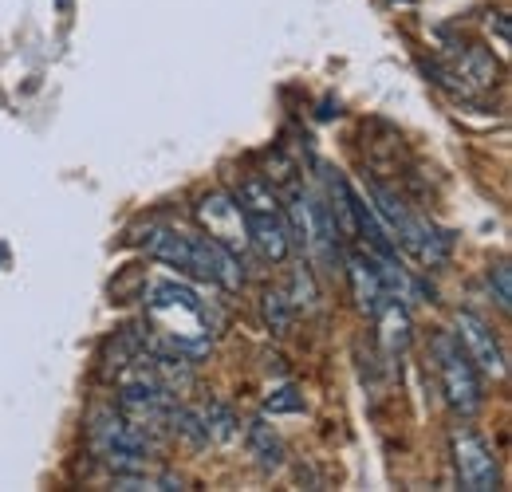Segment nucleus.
<instances>
[{
  "label": "nucleus",
  "mask_w": 512,
  "mask_h": 492,
  "mask_svg": "<svg viewBox=\"0 0 512 492\" xmlns=\"http://www.w3.org/2000/svg\"><path fill=\"white\" fill-rule=\"evenodd\" d=\"M142 311H146V327H138L142 351L174 355L186 363H197L213 351V335L221 327V315H213L190 284H178V280L150 284L142 296Z\"/></svg>",
  "instance_id": "nucleus-1"
},
{
  "label": "nucleus",
  "mask_w": 512,
  "mask_h": 492,
  "mask_svg": "<svg viewBox=\"0 0 512 492\" xmlns=\"http://www.w3.org/2000/svg\"><path fill=\"white\" fill-rule=\"evenodd\" d=\"M138 245L146 256H154V260H162L178 272H190L197 280H209L225 292L245 288L241 256L229 252L225 245H217L209 233H190V229H178V225H146Z\"/></svg>",
  "instance_id": "nucleus-2"
},
{
  "label": "nucleus",
  "mask_w": 512,
  "mask_h": 492,
  "mask_svg": "<svg viewBox=\"0 0 512 492\" xmlns=\"http://www.w3.org/2000/svg\"><path fill=\"white\" fill-rule=\"evenodd\" d=\"M233 197H237V209L245 217L249 248L268 264H284L292 252V229H288V213H284L280 197L272 193V185L260 182V178H245Z\"/></svg>",
  "instance_id": "nucleus-3"
},
{
  "label": "nucleus",
  "mask_w": 512,
  "mask_h": 492,
  "mask_svg": "<svg viewBox=\"0 0 512 492\" xmlns=\"http://www.w3.org/2000/svg\"><path fill=\"white\" fill-rule=\"evenodd\" d=\"M87 441L91 453L111 469V473H138L150 469L154 457V441L138 422H130L123 410L115 406H99L87 418Z\"/></svg>",
  "instance_id": "nucleus-4"
},
{
  "label": "nucleus",
  "mask_w": 512,
  "mask_h": 492,
  "mask_svg": "<svg viewBox=\"0 0 512 492\" xmlns=\"http://www.w3.org/2000/svg\"><path fill=\"white\" fill-rule=\"evenodd\" d=\"M371 201H375V213L383 217V225H386V233H390V241H394V248H402L406 256H414L422 268H438V264H446L449 237H442L426 217L410 213L406 201H402L394 189L371 182Z\"/></svg>",
  "instance_id": "nucleus-5"
},
{
  "label": "nucleus",
  "mask_w": 512,
  "mask_h": 492,
  "mask_svg": "<svg viewBox=\"0 0 512 492\" xmlns=\"http://www.w3.org/2000/svg\"><path fill=\"white\" fill-rule=\"evenodd\" d=\"M430 355H434V370H438V386H442L446 406L461 418H473L481 410V402H485L477 363L465 355V347L457 343L453 331H438L430 339Z\"/></svg>",
  "instance_id": "nucleus-6"
},
{
  "label": "nucleus",
  "mask_w": 512,
  "mask_h": 492,
  "mask_svg": "<svg viewBox=\"0 0 512 492\" xmlns=\"http://www.w3.org/2000/svg\"><path fill=\"white\" fill-rule=\"evenodd\" d=\"M449 453H453V473L461 489L469 492H493L501 489V465L489 449V441L469 426H457L449 433Z\"/></svg>",
  "instance_id": "nucleus-7"
},
{
  "label": "nucleus",
  "mask_w": 512,
  "mask_h": 492,
  "mask_svg": "<svg viewBox=\"0 0 512 492\" xmlns=\"http://www.w3.org/2000/svg\"><path fill=\"white\" fill-rule=\"evenodd\" d=\"M426 71H430V75H434L442 87L457 91V95H465V99H473V95L489 91V87L497 83V75H501L497 60H493L485 48H477V44L449 48V67H442V63H430Z\"/></svg>",
  "instance_id": "nucleus-8"
},
{
  "label": "nucleus",
  "mask_w": 512,
  "mask_h": 492,
  "mask_svg": "<svg viewBox=\"0 0 512 492\" xmlns=\"http://www.w3.org/2000/svg\"><path fill=\"white\" fill-rule=\"evenodd\" d=\"M193 217L205 225V233L217 241V245H225L229 252H245L249 248V233H245V217H241V209H237V197L233 193H221V189H213V193H205L197 205H193Z\"/></svg>",
  "instance_id": "nucleus-9"
},
{
  "label": "nucleus",
  "mask_w": 512,
  "mask_h": 492,
  "mask_svg": "<svg viewBox=\"0 0 512 492\" xmlns=\"http://www.w3.org/2000/svg\"><path fill=\"white\" fill-rule=\"evenodd\" d=\"M453 335H457V343L465 347V355L477 363L481 374H493V378H505V374H509L501 339L493 335V327H489L477 311H469V308L457 311V315H453Z\"/></svg>",
  "instance_id": "nucleus-10"
},
{
  "label": "nucleus",
  "mask_w": 512,
  "mask_h": 492,
  "mask_svg": "<svg viewBox=\"0 0 512 492\" xmlns=\"http://www.w3.org/2000/svg\"><path fill=\"white\" fill-rule=\"evenodd\" d=\"M347 276H351V292H355V304L359 311H367V315H375V311L383 308V300L390 296L383 284V272H379V264H375V256L367 252H351L347 256Z\"/></svg>",
  "instance_id": "nucleus-11"
},
{
  "label": "nucleus",
  "mask_w": 512,
  "mask_h": 492,
  "mask_svg": "<svg viewBox=\"0 0 512 492\" xmlns=\"http://www.w3.org/2000/svg\"><path fill=\"white\" fill-rule=\"evenodd\" d=\"M245 441H249V453H253L260 473H280V469H284V457H288L284 437L272 430L264 418H253V422L245 426Z\"/></svg>",
  "instance_id": "nucleus-12"
},
{
  "label": "nucleus",
  "mask_w": 512,
  "mask_h": 492,
  "mask_svg": "<svg viewBox=\"0 0 512 492\" xmlns=\"http://www.w3.org/2000/svg\"><path fill=\"white\" fill-rule=\"evenodd\" d=\"M371 319H379V339H383L386 355H402L410 347V315H406V304L386 296L383 308L375 311Z\"/></svg>",
  "instance_id": "nucleus-13"
},
{
  "label": "nucleus",
  "mask_w": 512,
  "mask_h": 492,
  "mask_svg": "<svg viewBox=\"0 0 512 492\" xmlns=\"http://www.w3.org/2000/svg\"><path fill=\"white\" fill-rule=\"evenodd\" d=\"M166 430L174 433V437H182L193 449L213 445L209 433H205V422H201V410H193V406H178V402H174V410H170V418H166Z\"/></svg>",
  "instance_id": "nucleus-14"
},
{
  "label": "nucleus",
  "mask_w": 512,
  "mask_h": 492,
  "mask_svg": "<svg viewBox=\"0 0 512 492\" xmlns=\"http://www.w3.org/2000/svg\"><path fill=\"white\" fill-rule=\"evenodd\" d=\"M111 485L119 492H178L182 489V477L174 473H154V469H138V473H115Z\"/></svg>",
  "instance_id": "nucleus-15"
},
{
  "label": "nucleus",
  "mask_w": 512,
  "mask_h": 492,
  "mask_svg": "<svg viewBox=\"0 0 512 492\" xmlns=\"http://www.w3.org/2000/svg\"><path fill=\"white\" fill-rule=\"evenodd\" d=\"M260 315H264V327L272 335H288L292 319H296V304L288 292H264L260 296Z\"/></svg>",
  "instance_id": "nucleus-16"
},
{
  "label": "nucleus",
  "mask_w": 512,
  "mask_h": 492,
  "mask_svg": "<svg viewBox=\"0 0 512 492\" xmlns=\"http://www.w3.org/2000/svg\"><path fill=\"white\" fill-rule=\"evenodd\" d=\"M201 422H205V433H209V441H217V445H225V441H233L237 437V414L225 406V402H209V406H201Z\"/></svg>",
  "instance_id": "nucleus-17"
},
{
  "label": "nucleus",
  "mask_w": 512,
  "mask_h": 492,
  "mask_svg": "<svg viewBox=\"0 0 512 492\" xmlns=\"http://www.w3.org/2000/svg\"><path fill=\"white\" fill-rule=\"evenodd\" d=\"M489 292H493V300H497V308L509 315L512 311V268L509 260H497V264H489Z\"/></svg>",
  "instance_id": "nucleus-18"
},
{
  "label": "nucleus",
  "mask_w": 512,
  "mask_h": 492,
  "mask_svg": "<svg viewBox=\"0 0 512 492\" xmlns=\"http://www.w3.org/2000/svg\"><path fill=\"white\" fill-rule=\"evenodd\" d=\"M264 410H268V414H300V410H304V394H300L296 386H284V390L268 394Z\"/></svg>",
  "instance_id": "nucleus-19"
},
{
  "label": "nucleus",
  "mask_w": 512,
  "mask_h": 492,
  "mask_svg": "<svg viewBox=\"0 0 512 492\" xmlns=\"http://www.w3.org/2000/svg\"><path fill=\"white\" fill-rule=\"evenodd\" d=\"M406 4H410V0H406Z\"/></svg>",
  "instance_id": "nucleus-20"
}]
</instances>
